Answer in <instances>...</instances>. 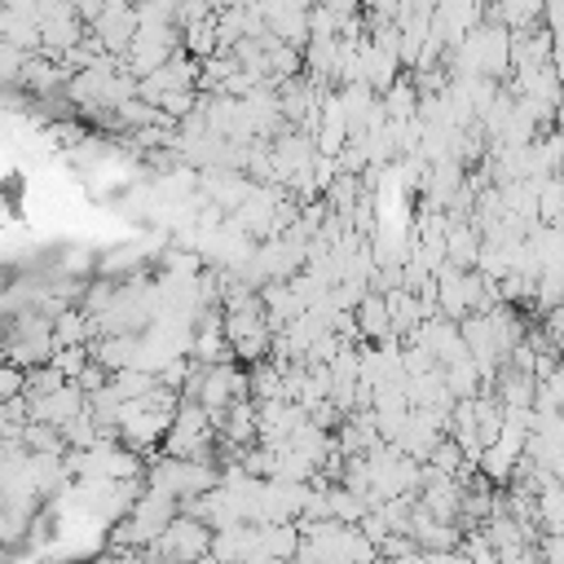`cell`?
<instances>
[{
  "label": "cell",
  "mask_w": 564,
  "mask_h": 564,
  "mask_svg": "<svg viewBox=\"0 0 564 564\" xmlns=\"http://www.w3.org/2000/svg\"><path fill=\"white\" fill-rule=\"evenodd\" d=\"M137 31H141V18H137V9H123V4H106V9H101V18L93 22L97 44H101V48H110V53H119V57H128V48H132Z\"/></svg>",
  "instance_id": "1"
},
{
  "label": "cell",
  "mask_w": 564,
  "mask_h": 564,
  "mask_svg": "<svg viewBox=\"0 0 564 564\" xmlns=\"http://www.w3.org/2000/svg\"><path fill=\"white\" fill-rule=\"evenodd\" d=\"M70 379H62L53 366H35V370H26V401H44V397H53L57 388H66Z\"/></svg>",
  "instance_id": "2"
},
{
  "label": "cell",
  "mask_w": 564,
  "mask_h": 564,
  "mask_svg": "<svg viewBox=\"0 0 564 564\" xmlns=\"http://www.w3.org/2000/svg\"><path fill=\"white\" fill-rule=\"evenodd\" d=\"M26 392V370H18V366H9L4 357H0V410L9 405V401H18Z\"/></svg>",
  "instance_id": "3"
}]
</instances>
